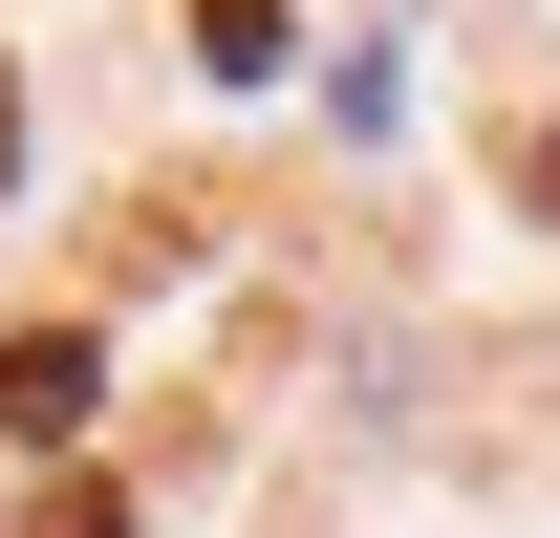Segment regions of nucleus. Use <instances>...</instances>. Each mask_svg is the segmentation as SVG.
Listing matches in <instances>:
<instances>
[{"label":"nucleus","mask_w":560,"mask_h":538,"mask_svg":"<svg viewBox=\"0 0 560 538\" xmlns=\"http://www.w3.org/2000/svg\"><path fill=\"white\" fill-rule=\"evenodd\" d=\"M86 388H108V366H86V324H0V431H22V453H66Z\"/></svg>","instance_id":"nucleus-1"},{"label":"nucleus","mask_w":560,"mask_h":538,"mask_svg":"<svg viewBox=\"0 0 560 538\" xmlns=\"http://www.w3.org/2000/svg\"><path fill=\"white\" fill-rule=\"evenodd\" d=\"M195 66H215V86H259V66H280V0H195Z\"/></svg>","instance_id":"nucleus-2"},{"label":"nucleus","mask_w":560,"mask_h":538,"mask_svg":"<svg viewBox=\"0 0 560 538\" xmlns=\"http://www.w3.org/2000/svg\"><path fill=\"white\" fill-rule=\"evenodd\" d=\"M22 538H130V495H108V473H44V517Z\"/></svg>","instance_id":"nucleus-3"},{"label":"nucleus","mask_w":560,"mask_h":538,"mask_svg":"<svg viewBox=\"0 0 560 538\" xmlns=\"http://www.w3.org/2000/svg\"><path fill=\"white\" fill-rule=\"evenodd\" d=\"M0 173H22V86H0Z\"/></svg>","instance_id":"nucleus-4"}]
</instances>
